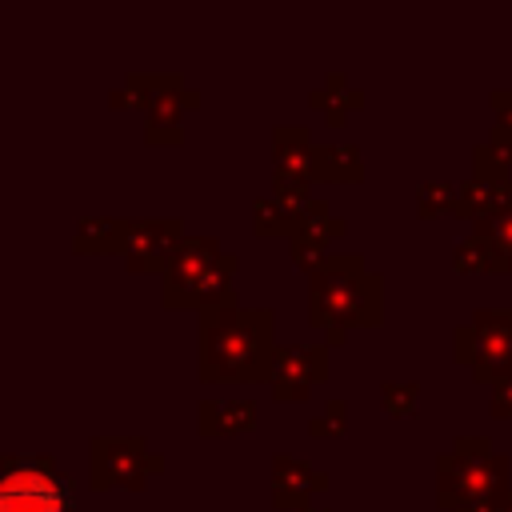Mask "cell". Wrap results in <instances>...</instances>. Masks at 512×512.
<instances>
[{
  "label": "cell",
  "mask_w": 512,
  "mask_h": 512,
  "mask_svg": "<svg viewBox=\"0 0 512 512\" xmlns=\"http://www.w3.org/2000/svg\"><path fill=\"white\" fill-rule=\"evenodd\" d=\"M316 176L332 180V184H360L364 180V156L356 144L348 140H332V144H316Z\"/></svg>",
  "instance_id": "obj_16"
},
{
  "label": "cell",
  "mask_w": 512,
  "mask_h": 512,
  "mask_svg": "<svg viewBox=\"0 0 512 512\" xmlns=\"http://www.w3.org/2000/svg\"><path fill=\"white\" fill-rule=\"evenodd\" d=\"M256 424V400L228 396V400H200L196 404V432L200 436H236Z\"/></svg>",
  "instance_id": "obj_14"
},
{
  "label": "cell",
  "mask_w": 512,
  "mask_h": 512,
  "mask_svg": "<svg viewBox=\"0 0 512 512\" xmlns=\"http://www.w3.org/2000/svg\"><path fill=\"white\" fill-rule=\"evenodd\" d=\"M512 464L492 448L488 436H468L460 432L452 448L436 456V504L440 508H460L468 500H488V496H508L512 492Z\"/></svg>",
  "instance_id": "obj_3"
},
{
  "label": "cell",
  "mask_w": 512,
  "mask_h": 512,
  "mask_svg": "<svg viewBox=\"0 0 512 512\" xmlns=\"http://www.w3.org/2000/svg\"><path fill=\"white\" fill-rule=\"evenodd\" d=\"M308 432H312V436H344V432H348V400L332 396V400L324 404V412L308 420Z\"/></svg>",
  "instance_id": "obj_24"
},
{
  "label": "cell",
  "mask_w": 512,
  "mask_h": 512,
  "mask_svg": "<svg viewBox=\"0 0 512 512\" xmlns=\"http://www.w3.org/2000/svg\"><path fill=\"white\" fill-rule=\"evenodd\" d=\"M456 196H460V184H452V180H424L416 188V212L424 220L448 216V212L456 216Z\"/></svg>",
  "instance_id": "obj_19"
},
{
  "label": "cell",
  "mask_w": 512,
  "mask_h": 512,
  "mask_svg": "<svg viewBox=\"0 0 512 512\" xmlns=\"http://www.w3.org/2000/svg\"><path fill=\"white\" fill-rule=\"evenodd\" d=\"M492 108H496V124H508L512 128V92L508 88L492 92Z\"/></svg>",
  "instance_id": "obj_27"
},
{
  "label": "cell",
  "mask_w": 512,
  "mask_h": 512,
  "mask_svg": "<svg viewBox=\"0 0 512 512\" xmlns=\"http://www.w3.org/2000/svg\"><path fill=\"white\" fill-rule=\"evenodd\" d=\"M328 380V344H284L276 348V364H272V396L284 400H304L312 392V384Z\"/></svg>",
  "instance_id": "obj_9"
},
{
  "label": "cell",
  "mask_w": 512,
  "mask_h": 512,
  "mask_svg": "<svg viewBox=\"0 0 512 512\" xmlns=\"http://www.w3.org/2000/svg\"><path fill=\"white\" fill-rule=\"evenodd\" d=\"M420 404V384L416 380H384L380 384V408L388 416H412Z\"/></svg>",
  "instance_id": "obj_23"
},
{
  "label": "cell",
  "mask_w": 512,
  "mask_h": 512,
  "mask_svg": "<svg viewBox=\"0 0 512 512\" xmlns=\"http://www.w3.org/2000/svg\"><path fill=\"white\" fill-rule=\"evenodd\" d=\"M328 488V472L324 468H312L308 460L300 456H288V452H276L272 456V504L276 508H304L312 496H320Z\"/></svg>",
  "instance_id": "obj_11"
},
{
  "label": "cell",
  "mask_w": 512,
  "mask_h": 512,
  "mask_svg": "<svg viewBox=\"0 0 512 512\" xmlns=\"http://www.w3.org/2000/svg\"><path fill=\"white\" fill-rule=\"evenodd\" d=\"M156 472H164V456H156L144 436H92L88 444V476L96 492L144 488Z\"/></svg>",
  "instance_id": "obj_6"
},
{
  "label": "cell",
  "mask_w": 512,
  "mask_h": 512,
  "mask_svg": "<svg viewBox=\"0 0 512 512\" xmlns=\"http://www.w3.org/2000/svg\"><path fill=\"white\" fill-rule=\"evenodd\" d=\"M512 204V180H484V176H468L460 184V196H456V216L460 220H472L484 224L492 220L496 212H504Z\"/></svg>",
  "instance_id": "obj_13"
},
{
  "label": "cell",
  "mask_w": 512,
  "mask_h": 512,
  "mask_svg": "<svg viewBox=\"0 0 512 512\" xmlns=\"http://www.w3.org/2000/svg\"><path fill=\"white\" fill-rule=\"evenodd\" d=\"M308 104H312L328 124H344V120H348V112L364 108V92H360V88H352L344 72H328V76H324V84H320V88H312Z\"/></svg>",
  "instance_id": "obj_15"
},
{
  "label": "cell",
  "mask_w": 512,
  "mask_h": 512,
  "mask_svg": "<svg viewBox=\"0 0 512 512\" xmlns=\"http://www.w3.org/2000/svg\"><path fill=\"white\" fill-rule=\"evenodd\" d=\"M384 280L364 264L360 252H336L308 276V324L324 332V344L336 348L352 328L380 324Z\"/></svg>",
  "instance_id": "obj_2"
},
{
  "label": "cell",
  "mask_w": 512,
  "mask_h": 512,
  "mask_svg": "<svg viewBox=\"0 0 512 512\" xmlns=\"http://www.w3.org/2000/svg\"><path fill=\"white\" fill-rule=\"evenodd\" d=\"M488 148H492V152H496V160L512 172V128H508V124H496V128H492Z\"/></svg>",
  "instance_id": "obj_26"
},
{
  "label": "cell",
  "mask_w": 512,
  "mask_h": 512,
  "mask_svg": "<svg viewBox=\"0 0 512 512\" xmlns=\"http://www.w3.org/2000/svg\"><path fill=\"white\" fill-rule=\"evenodd\" d=\"M120 236H124V220L116 216H84L76 224V252H120Z\"/></svg>",
  "instance_id": "obj_17"
},
{
  "label": "cell",
  "mask_w": 512,
  "mask_h": 512,
  "mask_svg": "<svg viewBox=\"0 0 512 512\" xmlns=\"http://www.w3.org/2000/svg\"><path fill=\"white\" fill-rule=\"evenodd\" d=\"M196 104H200V92L196 88H184V80L176 72H164L152 104L144 108V120H148L144 140L148 144H180V120Z\"/></svg>",
  "instance_id": "obj_10"
},
{
  "label": "cell",
  "mask_w": 512,
  "mask_h": 512,
  "mask_svg": "<svg viewBox=\"0 0 512 512\" xmlns=\"http://www.w3.org/2000/svg\"><path fill=\"white\" fill-rule=\"evenodd\" d=\"M224 260V248L216 236H188L176 244L168 268H164V308H192V288Z\"/></svg>",
  "instance_id": "obj_8"
},
{
  "label": "cell",
  "mask_w": 512,
  "mask_h": 512,
  "mask_svg": "<svg viewBox=\"0 0 512 512\" xmlns=\"http://www.w3.org/2000/svg\"><path fill=\"white\" fill-rule=\"evenodd\" d=\"M504 500V496H500ZM500 500L496 496H488V500H468V504H460V508H452V512H500Z\"/></svg>",
  "instance_id": "obj_28"
},
{
  "label": "cell",
  "mask_w": 512,
  "mask_h": 512,
  "mask_svg": "<svg viewBox=\"0 0 512 512\" xmlns=\"http://www.w3.org/2000/svg\"><path fill=\"white\" fill-rule=\"evenodd\" d=\"M0 512H72L68 472H60L52 456H4Z\"/></svg>",
  "instance_id": "obj_4"
},
{
  "label": "cell",
  "mask_w": 512,
  "mask_h": 512,
  "mask_svg": "<svg viewBox=\"0 0 512 512\" xmlns=\"http://www.w3.org/2000/svg\"><path fill=\"white\" fill-rule=\"evenodd\" d=\"M452 268H456V272H464V276L496 272V264H492V248L484 244V236L468 232L464 240H456V248H452Z\"/></svg>",
  "instance_id": "obj_21"
},
{
  "label": "cell",
  "mask_w": 512,
  "mask_h": 512,
  "mask_svg": "<svg viewBox=\"0 0 512 512\" xmlns=\"http://www.w3.org/2000/svg\"><path fill=\"white\" fill-rule=\"evenodd\" d=\"M180 240H184V220H176V216L124 220L120 256L132 272H164Z\"/></svg>",
  "instance_id": "obj_7"
},
{
  "label": "cell",
  "mask_w": 512,
  "mask_h": 512,
  "mask_svg": "<svg viewBox=\"0 0 512 512\" xmlns=\"http://www.w3.org/2000/svg\"><path fill=\"white\" fill-rule=\"evenodd\" d=\"M500 512H512V492H508V496L500 500Z\"/></svg>",
  "instance_id": "obj_29"
},
{
  "label": "cell",
  "mask_w": 512,
  "mask_h": 512,
  "mask_svg": "<svg viewBox=\"0 0 512 512\" xmlns=\"http://www.w3.org/2000/svg\"><path fill=\"white\" fill-rule=\"evenodd\" d=\"M272 160H276V172H288V176H300V180H316V140L308 136L304 124H276Z\"/></svg>",
  "instance_id": "obj_12"
},
{
  "label": "cell",
  "mask_w": 512,
  "mask_h": 512,
  "mask_svg": "<svg viewBox=\"0 0 512 512\" xmlns=\"http://www.w3.org/2000/svg\"><path fill=\"white\" fill-rule=\"evenodd\" d=\"M452 360L468 364L480 384L512 372V308H476L468 324L452 328Z\"/></svg>",
  "instance_id": "obj_5"
},
{
  "label": "cell",
  "mask_w": 512,
  "mask_h": 512,
  "mask_svg": "<svg viewBox=\"0 0 512 512\" xmlns=\"http://www.w3.org/2000/svg\"><path fill=\"white\" fill-rule=\"evenodd\" d=\"M196 372L200 380H240V384H260L272 380L276 364V316L272 308H216V312H196Z\"/></svg>",
  "instance_id": "obj_1"
},
{
  "label": "cell",
  "mask_w": 512,
  "mask_h": 512,
  "mask_svg": "<svg viewBox=\"0 0 512 512\" xmlns=\"http://www.w3.org/2000/svg\"><path fill=\"white\" fill-rule=\"evenodd\" d=\"M296 512H324V508H312V504H304V508H296Z\"/></svg>",
  "instance_id": "obj_30"
},
{
  "label": "cell",
  "mask_w": 512,
  "mask_h": 512,
  "mask_svg": "<svg viewBox=\"0 0 512 512\" xmlns=\"http://www.w3.org/2000/svg\"><path fill=\"white\" fill-rule=\"evenodd\" d=\"M272 196L292 212L300 216L316 196H312V180H300V176H288V172H272Z\"/></svg>",
  "instance_id": "obj_22"
},
{
  "label": "cell",
  "mask_w": 512,
  "mask_h": 512,
  "mask_svg": "<svg viewBox=\"0 0 512 512\" xmlns=\"http://www.w3.org/2000/svg\"><path fill=\"white\" fill-rule=\"evenodd\" d=\"M476 236H484V244L492 248V264L496 272H512V204L504 212H496L492 220L472 228Z\"/></svg>",
  "instance_id": "obj_18"
},
{
  "label": "cell",
  "mask_w": 512,
  "mask_h": 512,
  "mask_svg": "<svg viewBox=\"0 0 512 512\" xmlns=\"http://www.w3.org/2000/svg\"><path fill=\"white\" fill-rule=\"evenodd\" d=\"M296 216L276 200V196H260L252 204V232L256 236H292Z\"/></svg>",
  "instance_id": "obj_20"
},
{
  "label": "cell",
  "mask_w": 512,
  "mask_h": 512,
  "mask_svg": "<svg viewBox=\"0 0 512 512\" xmlns=\"http://www.w3.org/2000/svg\"><path fill=\"white\" fill-rule=\"evenodd\" d=\"M492 416L496 420H512V372H504L492 384Z\"/></svg>",
  "instance_id": "obj_25"
}]
</instances>
